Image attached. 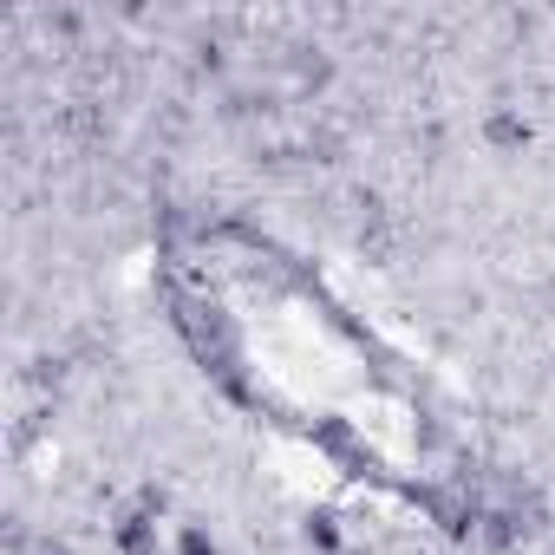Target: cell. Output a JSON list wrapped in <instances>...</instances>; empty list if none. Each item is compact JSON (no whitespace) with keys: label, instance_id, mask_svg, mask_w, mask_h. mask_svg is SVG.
I'll use <instances>...</instances> for the list:
<instances>
[{"label":"cell","instance_id":"obj_3","mask_svg":"<svg viewBox=\"0 0 555 555\" xmlns=\"http://www.w3.org/2000/svg\"><path fill=\"white\" fill-rule=\"evenodd\" d=\"M125 548L144 555V548H151V522H125Z\"/></svg>","mask_w":555,"mask_h":555},{"label":"cell","instance_id":"obj_2","mask_svg":"<svg viewBox=\"0 0 555 555\" xmlns=\"http://www.w3.org/2000/svg\"><path fill=\"white\" fill-rule=\"evenodd\" d=\"M177 555H222V548H216V542H209L203 529H183V542H177Z\"/></svg>","mask_w":555,"mask_h":555},{"label":"cell","instance_id":"obj_1","mask_svg":"<svg viewBox=\"0 0 555 555\" xmlns=\"http://www.w3.org/2000/svg\"><path fill=\"white\" fill-rule=\"evenodd\" d=\"M308 542H314V548H340V529H334V516H314V522H308Z\"/></svg>","mask_w":555,"mask_h":555},{"label":"cell","instance_id":"obj_4","mask_svg":"<svg viewBox=\"0 0 555 555\" xmlns=\"http://www.w3.org/2000/svg\"><path fill=\"white\" fill-rule=\"evenodd\" d=\"M490 131H496V144H516V138H529V131H522V125H516V118H496V125H490Z\"/></svg>","mask_w":555,"mask_h":555}]
</instances>
